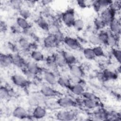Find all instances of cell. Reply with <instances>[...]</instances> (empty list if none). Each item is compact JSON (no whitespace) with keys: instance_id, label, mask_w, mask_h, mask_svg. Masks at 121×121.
<instances>
[{"instance_id":"cell-1","label":"cell","mask_w":121,"mask_h":121,"mask_svg":"<svg viewBox=\"0 0 121 121\" xmlns=\"http://www.w3.org/2000/svg\"><path fill=\"white\" fill-rule=\"evenodd\" d=\"M116 11V9L110 6L100 12L99 17L104 21L106 25H109L115 19Z\"/></svg>"},{"instance_id":"cell-2","label":"cell","mask_w":121,"mask_h":121,"mask_svg":"<svg viewBox=\"0 0 121 121\" xmlns=\"http://www.w3.org/2000/svg\"><path fill=\"white\" fill-rule=\"evenodd\" d=\"M61 18L63 23L68 26H72L76 19L74 11L72 9H68L61 15Z\"/></svg>"},{"instance_id":"cell-3","label":"cell","mask_w":121,"mask_h":121,"mask_svg":"<svg viewBox=\"0 0 121 121\" xmlns=\"http://www.w3.org/2000/svg\"><path fill=\"white\" fill-rule=\"evenodd\" d=\"M44 96L42 95L38 94H34L31 95L28 99V104L32 107H35L39 105H42L45 102Z\"/></svg>"},{"instance_id":"cell-4","label":"cell","mask_w":121,"mask_h":121,"mask_svg":"<svg viewBox=\"0 0 121 121\" xmlns=\"http://www.w3.org/2000/svg\"><path fill=\"white\" fill-rule=\"evenodd\" d=\"M13 83L17 86L24 87L27 86L28 84V79L22 75L15 74L11 77Z\"/></svg>"},{"instance_id":"cell-5","label":"cell","mask_w":121,"mask_h":121,"mask_svg":"<svg viewBox=\"0 0 121 121\" xmlns=\"http://www.w3.org/2000/svg\"><path fill=\"white\" fill-rule=\"evenodd\" d=\"M57 104L60 107L68 108L74 106L75 101L71 98L68 96H63L60 98L57 101Z\"/></svg>"},{"instance_id":"cell-6","label":"cell","mask_w":121,"mask_h":121,"mask_svg":"<svg viewBox=\"0 0 121 121\" xmlns=\"http://www.w3.org/2000/svg\"><path fill=\"white\" fill-rule=\"evenodd\" d=\"M75 117V113L71 111H60L57 113L56 117L60 121H71Z\"/></svg>"},{"instance_id":"cell-7","label":"cell","mask_w":121,"mask_h":121,"mask_svg":"<svg viewBox=\"0 0 121 121\" xmlns=\"http://www.w3.org/2000/svg\"><path fill=\"white\" fill-rule=\"evenodd\" d=\"M65 44L72 50H78L80 48L79 42L75 38L71 37H65L63 41Z\"/></svg>"},{"instance_id":"cell-8","label":"cell","mask_w":121,"mask_h":121,"mask_svg":"<svg viewBox=\"0 0 121 121\" xmlns=\"http://www.w3.org/2000/svg\"><path fill=\"white\" fill-rule=\"evenodd\" d=\"M112 2V1L108 0H99L94 1L92 4H93L95 10L101 12L104 9L108 8Z\"/></svg>"},{"instance_id":"cell-9","label":"cell","mask_w":121,"mask_h":121,"mask_svg":"<svg viewBox=\"0 0 121 121\" xmlns=\"http://www.w3.org/2000/svg\"><path fill=\"white\" fill-rule=\"evenodd\" d=\"M43 78L45 82L50 86H54L57 83L56 74L51 71H45L43 73Z\"/></svg>"},{"instance_id":"cell-10","label":"cell","mask_w":121,"mask_h":121,"mask_svg":"<svg viewBox=\"0 0 121 121\" xmlns=\"http://www.w3.org/2000/svg\"><path fill=\"white\" fill-rule=\"evenodd\" d=\"M110 32L118 36L121 33V25L120 21L115 18L109 25Z\"/></svg>"},{"instance_id":"cell-11","label":"cell","mask_w":121,"mask_h":121,"mask_svg":"<svg viewBox=\"0 0 121 121\" xmlns=\"http://www.w3.org/2000/svg\"><path fill=\"white\" fill-rule=\"evenodd\" d=\"M41 93L45 97H53L57 95V92L49 86L44 85L41 88Z\"/></svg>"},{"instance_id":"cell-12","label":"cell","mask_w":121,"mask_h":121,"mask_svg":"<svg viewBox=\"0 0 121 121\" xmlns=\"http://www.w3.org/2000/svg\"><path fill=\"white\" fill-rule=\"evenodd\" d=\"M46 114V111L42 105H39L34 107L32 112L33 117L36 119H40L44 118Z\"/></svg>"},{"instance_id":"cell-13","label":"cell","mask_w":121,"mask_h":121,"mask_svg":"<svg viewBox=\"0 0 121 121\" xmlns=\"http://www.w3.org/2000/svg\"><path fill=\"white\" fill-rule=\"evenodd\" d=\"M43 43L44 47L47 48H52L58 45L54 35L51 34H49L44 38Z\"/></svg>"},{"instance_id":"cell-14","label":"cell","mask_w":121,"mask_h":121,"mask_svg":"<svg viewBox=\"0 0 121 121\" xmlns=\"http://www.w3.org/2000/svg\"><path fill=\"white\" fill-rule=\"evenodd\" d=\"M53 60L58 67L63 68L68 64L62 52L57 53L52 57Z\"/></svg>"},{"instance_id":"cell-15","label":"cell","mask_w":121,"mask_h":121,"mask_svg":"<svg viewBox=\"0 0 121 121\" xmlns=\"http://www.w3.org/2000/svg\"><path fill=\"white\" fill-rule=\"evenodd\" d=\"M69 73L70 76L80 78H82L84 75L82 68L75 64L69 65Z\"/></svg>"},{"instance_id":"cell-16","label":"cell","mask_w":121,"mask_h":121,"mask_svg":"<svg viewBox=\"0 0 121 121\" xmlns=\"http://www.w3.org/2000/svg\"><path fill=\"white\" fill-rule=\"evenodd\" d=\"M10 55L12 64L18 68H22L24 66H26V63H25L24 59L19 54L14 53Z\"/></svg>"},{"instance_id":"cell-17","label":"cell","mask_w":121,"mask_h":121,"mask_svg":"<svg viewBox=\"0 0 121 121\" xmlns=\"http://www.w3.org/2000/svg\"><path fill=\"white\" fill-rule=\"evenodd\" d=\"M12 114L14 117L19 119H24L27 116V113L26 110L21 106L16 107L13 111Z\"/></svg>"},{"instance_id":"cell-18","label":"cell","mask_w":121,"mask_h":121,"mask_svg":"<svg viewBox=\"0 0 121 121\" xmlns=\"http://www.w3.org/2000/svg\"><path fill=\"white\" fill-rule=\"evenodd\" d=\"M0 64L1 68L9 67L12 64L11 55L1 53L0 55Z\"/></svg>"},{"instance_id":"cell-19","label":"cell","mask_w":121,"mask_h":121,"mask_svg":"<svg viewBox=\"0 0 121 121\" xmlns=\"http://www.w3.org/2000/svg\"><path fill=\"white\" fill-rule=\"evenodd\" d=\"M25 68L30 72L36 75L41 71V69L35 61H30L26 63Z\"/></svg>"},{"instance_id":"cell-20","label":"cell","mask_w":121,"mask_h":121,"mask_svg":"<svg viewBox=\"0 0 121 121\" xmlns=\"http://www.w3.org/2000/svg\"><path fill=\"white\" fill-rule=\"evenodd\" d=\"M69 88L73 94L78 96L82 95L83 93L85 92L84 86L81 84H73L71 85Z\"/></svg>"},{"instance_id":"cell-21","label":"cell","mask_w":121,"mask_h":121,"mask_svg":"<svg viewBox=\"0 0 121 121\" xmlns=\"http://www.w3.org/2000/svg\"><path fill=\"white\" fill-rule=\"evenodd\" d=\"M108 113L103 109H99L95 112L93 115V118L96 120H104L108 118Z\"/></svg>"},{"instance_id":"cell-22","label":"cell","mask_w":121,"mask_h":121,"mask_svg":"<svg viewBox=\"0 0 121 121\" xmlns=\"http://www.w3.org/2000/svg\"><path fill=\"white\" fill-rule=\"evenodd\" d=\"M16 24L19 28L24 30H27L30 28V24L27 19L21 17H18L17 18Z\"/></svg>"},{"instance_id":"cell-23","label":"cell","mask_w":121,"mask_h":121,"mask_svg":"<svg viewBox=\"0 0 121 121\" xmlns=\"http://www.w3.org/2000/svg\"><path fill=\"white\" fill-rule=\"evenodd\" d=\"M57 83H58L60 86L64 88H69L71 86V82L69 78L64 76H60L58 79Z\"/></svg>"},{"instance_id":"cell-24","label":"cell","mask_w":121,"mask_h":121,"mask_svg":"<svg viewBox=\"0 0 121 121\" xmlns=\"http://www.w3.org/2000/svg\"><path fill=\"white\" fill-rule=\"evenodd\" d=\"M83 105L87 109H93L98 107L99 104L97 100L84 99L83 101Z\"/></svg>"},{"instance_id":"cell-25","label":"cell","mask_w":121,"mask_h":121,"mask_svg":"<svg viewBox=\"0 0 121 121\" xmlns=\"http://www.w3.org/2000/svg\"><path fill=\"white\" fill-rule=\"evenodd\" d=\"M62 53L68 65H71L75 64L76 62V58L73 54L66 51H64L62 52Z\"/></svg>"},{"instance_id":"cell-26","label":"cell","mask_w":121,"mask_h":121,"mask_svg":"<svg viewBox=\"0 0 121 121\" xmlns=\"http://www.w3.org/2000/svg\"><path fill=\"white\" fill-rule=\"evenodd\" d=\"M31 57L35 62H40L43 61L44 57L43 54L40 51L34 50L31 53Z\"/></svg>"},{"instance_id":"cell-27","label":"cell","mask_w":121,"mask_h":121,"mask_svg":"<svg viewBox=\"0 0 121 121\" xmlns=\"http://www.w3.org/2000/svg\"><path fill=\"white\" fill-rule=\"evenodd\" d=\"M117 75L113 72V71L105 69L102 73V78L105 80H109L116 78Z\"/></svg>"},{"instance_id":"cell-28","label":"cell","mask_w":121,"mask_h":121,"mask_svg":"<svg viewBox=\"0 0 121 121\" xmlns=\"http://www.w3.org/2000/svg\"><path fill=\"white\" fill-rule=\"evenodd\" d=\"M117 36L112 34L110 32L109 33V36L107 40L106 45L111 47H114L118 44V39Z\"/></svg>"},{"instance_id":"cell-29","label":"cell","mask_w":121,"mask_h":121,"mask_svg":"<svg viewBox=\"0 0 121 121\" xmlns=\"http://www.w3.org/2000/svg\"><path fill=\"white\" fill-rule=\"evenodd\" d=\"M18 44L19 47L25 51H27L31 46V44L29 41L25 37H22L19 39Z\"/></svg>"},{"instance_id":"cell-30","label":"cell","mask_w":121,"mask_h":121,"mask_svg":"<svg viewBox=\"0 0 121 121\" xmlns=\"http://www.w3.org/2000/svg\"><path fill=\"white\" fill-rule=\"evenodd\" d=\"M83 52L85 58L87 60H92L96 57L94 52L93 48H92L87 47L85 48Z\"/></svg>"},{"instance_id":"cell-31","label":"cell","mask_w":121,"mask_h":121,"mask_svg":"<svg viewBox=\"0 0 121 121\" xmlns=\"http://www.w3.org/2000/svg\"><path fill=\"white\" fill-rule=\"evenodd\" d=\"M10 95V91L6 86H1L0 88V97L1 100H6Z\"/></svg>"},{"instance_id":"cell-32","label":"cell","mask_w":121,"mask_h":121,"mask_svg":"<svg viewBox=\"0 0 121 121\" xmlns=\"http://www.w3.org/2000/svg\"><path fill=\"white\" fill-rule=\"evenodd\" d=\"M72 26L77 31H81L85 26V23L84 21L80 19H76L72 25Z\"/></svg>"},{"instance_id":"cell-33","label":"cell","mask_w":121,"mask_h":121,"mask_svg":"<svg viewBox=\"0 0 121 121\" xmlns=\"http://www.w3.org/2000/svg\"><path fill=\"white\" fill-rule=\"evenodd\" d=\"M98 37L102 44H106L109 36V33L106 31H101L97 35Z\"/></svg>"},{"instance_id":"cell-34","label":"cell","mask_w":121,"mask_h":121,"mask_svg":"<svg viewBox=\"0 0 121 121\" xmlns=\"http://www.w3.org/2000/svg\"><path fill=\"white\" fill-rule=\"evenodd\" d=\"M88 41L90 43L95 46H98L100 45L101 44V43L100 42V41L97 35L95 34H92L90 35L88 37Z\"/></svg>"},{"instance_id":"cell-35","label":"cell","mask_w":121,"mask_h":121,"mask_svg":"<svg viewBox=\"0 0 121 121\" xmlns=\"http://www.w3.org/2000/svg\"><path fill=\"white\" fill-rule=\"evenodd\" d=\"M94 25L98 30L103 29L106 25L104 21L100 17L96 18L94 20Z\"/></svg>"},{"instance_id":"cell-36","label":"cell","mask_w":121,"mask_h":121,"mask_svg":"<svg viewBox=\"0 0 121 121\" xmlns=\"http://www.w3.org/2000/svg\"><path fill=\"white\" fill-rule=\"evenodd\" d=\"M93 50L95 57H103L104 55V51L103 48L100 45L95 46L93 48Z\"/></svg>"},{"instance_id":"cell-37","label":"cell","mask_w":121,"mask_h":121,"mask_svg":"<svg viewBox=\"0 0 121 121\" xmlns=\"http://www.w3.org/2000/svg\"><path fill=\"white\" fill-rule=\"evenodd\" d=\"M60 29L57 24L52 23V24L49 25L48 31L50 33V34L54 35L57 32L60 31Z\"/></svg>"},{"instance_id":"cell-38","label":"cell","mask_w":121,"mask_h":121,"mask_svg":"<svg viewBox=\"0 0 121 121\" xmlns=\"http://www.w3.org/2000/svg\"><path fill=\"white\" fill-rule=\"evenodd\" d=\"M19 14H20V17L27 19L28 18L30 17L31 15V13L28 9L23 8V9H20Z\"/></svg>"},{"instance_id":"cell-39","label":"cell","mask_w":121,"mask_h":121,"mask_svg":"<svg viewBox=\"0 0 121 121\" xmlns=\"http://www.w3.org/2000/svg\"><path fill=\"white\" fill-rule=\"evenodd\" d=\"M38 24L39 27H41L42 29L46 31L48 30L49 24H48V23L43 19L41 18L39 19L38 21Z\"/></svg>"},{"instance_id":"cell-40","label":"cell","mask_w":121,"mask_h":121,"mask_svg":"<svg viewBox=\"0 0 121 121\" xmlns=\"http://www.w3.org/2000/svg\"><path fill=\"white\" fill-rule=\"evenodd\" d=\"M112 53L115 59L119 62H121V52L120 49L113 48L112 50Z\"/></svg>"},{"instance_id":"cell-41","label":"cell","mask_w":121,"mask_h":121,"mask_svg":"<svg viewBox=\"0 0 121 121\" xmlns=\"http://www.w3.org/2000/svg\"><path fill=\"white\" fill-rule=\"evenodd\" d=\"M53 35H54V37L55 38V39L58 44H59L60 43L63 42L65 37L64 36L63 34L60 31L57 32Z\"/></svg>"},{"instance_id":"cell-42","label":"cell","mask_w":121,"mask_h":121,"mask_svg":"<svg viewBox=\"0 0 121 121\" xmlns=\"http://www.w3.org/2000/svg\"><path fill=\"white\" fill-rule=\"evenodd\" d=\"M82 96L83 97L84 99H94L97 100V97L95 94L91 92H84L82 94Z\"/></svg>"},{"instance_id":"cell-43","label":"cell","mask_w":121,"mask_h":121,"mask_svg":"<svg viewBox=\"0 0 121 121\" xmlns=\"http://www.w3.org/2000/svg\"><path fill=\"white\" fill-rule=\"evenodd\" d=\"M23 73L25 77L28 79V80H31L34 78L35 75L33 74L29 71H28L26 68L23 69Z\"/></svg>"},{"instance_id":"cell-44","label":"cell","mask_w":121,"mask_h":121,"mask_svg":"<svg viewBox=\"0 0 121 121\" xmlns=\"http://www.w3.org/2000/svg\"><path fill=\"white\" fill-rule=\"evenodd\" d=\"M10 5L14 8H18L20 7L22 3V1L20 0H10L9 1Z\"/></svg>"},{"instance_id":"cell-45","label":"cell","mask_w":121,"mask_h":121,"mask_svg":"<svg viewBox=\"0 0 121 121\" xmlns=\"http://www.w3.org/2000/svg\"><path fill=\"white\" fill-rule=\"evenodd\" d=\"M78 4L79 5V6H80L81 7H86V1H84V0H78L77 1Z\"/></svg>"},{"instance_id":"cell-46","label":"cell","mask_w":121,"mask_h":121,"mask_svg":"<svg viewBox=\"0 0 121 121\" xmlns=\"http://www.w3.org/2000/svg\"><path fill=\"white\" fill-rule=\"evenodd\" d=\"M52 2V1H50V0H43L41 2L43 4V5H47L48 4Z\"/></svg>"}]
</instances>
